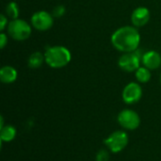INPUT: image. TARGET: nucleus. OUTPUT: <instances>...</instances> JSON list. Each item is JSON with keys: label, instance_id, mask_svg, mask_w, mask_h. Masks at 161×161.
<instances>
[{"label": "nucleus", "instance_id": "obj_7", "mask_svg": "<svg viewBox=\"0 0 161 161\" xmlns=\"http://www.w3.org/2000/svg\"><path fill=\"white\" fill-rule=\"evenodd\" d=\"M53 15L47 11L40 10L35 12L31 17V25L39 31H46L53 25Z\"/></svg>", "mask_w": 161, "mask_h": 161}, {"label": "nucleus", "instance_id": "obj_18", "mask_svg": "<svg viewBox=\"0 0 161 161\" xmlns=\"http://www.w3.org/2000/svg\"><path fill=\"white\" fill-rule=\"evenodd\" d=\"M7 25H8V18L4 14H1V16H0V30L3 31Z\"/></svg>", "mask_w": 161, "mask_h": 161}, {"label": "nucleus", "instance_id": "obj_2", "mask_svg": "<svg viewBox=\"0 0 161 161\" xmlns=\"http://www.w3.org/2000/svg\"><path fill=\"white\" fill-rule=\"evenodd\" d=\"M45 62L54 69L65 67L71 61V52L64 46L57 45L49 47L44 54Z\"/></svg>", "mask_w": 161, "mask_h": 161}, {"label": "nucleus", "instance_id": "obj_10", "mask_svg": "<svg viewBox=\"0 0 161 161\" xmlns=\"http://www.w3.org/2000/svg\"><path fill=\"white\" fill-rule=\"evenodd\" d=\"M142 65L149 70H157L161 65V56L160 54L157 51L151 50L147 51L143 54L142 57Z\"/></svg>", "mask_w": 161, "mask_h": 161}, {"label": "nucleus", "instance_id": "obj_12", "mask_svg": "<svg viewBox=\"0 0 161 161\" xmlns=\"http://www.w3.org/2000/svg\"><path fill=\"white\" fill-rule=\"evenodd\" d=\"M16 136V129L14 126L10 125H4L2 128H0V140L1 142H9L14 140Z\"/></svg>", "mask_w": 161, "mask_h": 161}, {"label": "nucleus", "instance_id": "obj_6", "mask_svg": "<svg viewBox=\"0 0 161 161\" xmlns=\"http://www.w3.org/2000/svg\"><path fill=\"white\" fill-rule=\"evenodd\" d=\"M142 58H140L139 54L135 52L124 53L118 60L119 67L125 72H136L141 67Z\"/></svg>", "mask_w": 161, "mask_h": 161}, {"label": "nucleus", "instance_id": "obj_17", "mask_svg": "<svg viewBox=\"0 0 161 161\" xmlns=\"http://www.w3.org/2000/svg\"><path fill=\"white\" fill-rule=\"evenodd\" d=\"M65 12V8L63 6H58L53 10V16L55 17H61Z\"/></svg>", "mask_w": 161, "mask_h": 161}, {"label": "nucleus", "instance_id": "obj_16", "mask_svg": "<svg viewBox=\"0 0 161 161\" xmlns=\"http://www.w3.org/2000/svg\"><path fill=\"white\" fill-rule=\"evenodd\" d=\"M109 160V154L107 150L101 149L100 151L97 152L96 157H95V161H108Z\"/></svg>", "mask_w": 161, "mask_h": 161}, {"label": "nucleus", "instance_id": "obj_5", "mask_svg": "<svg viewBox=\"0 0 161 161\" xmlns=\"http://www.w3.org/2000/svg\"><path fill=\"white\" fill-rule=\"evenodd\" d=\"M118 123L126 130H135L141 125V118L139 114L132 109L122 110L117 117Z\"/></svg>", "mask_w": 161, "mask_h": 161}, {"label": "nucleus", "instance_id": "obj_3", "mask_svg": "<svg viewBox=\"0 0 161 161\" xmlns=\"http://www.w3.org/2000/svg\"><path fill=\"white\" fill-rule=\"evenodd\" d=\"M31 26L25 20L14 19L8 25V33L15 41H25L31 35Z\"/></svg>", "mask_w": 161, "mask_h": 161}, {"label": "nucleus", "instance_id": "obj_19", "mask_svg": "<svg viewBox=\"0 0 161 161\" xmlns=\"http://www.w3.org/2000/svg\"><path fill=\"white\" fill-rule=\"evenodd\" d=\"M8 43V36L5 33H1L0 34V47L1 49H3Z\"/></svg>", "mask_w": 161, "mask_h": 161}, {"label": "nucleus", "instance_id": "obj_8", "mask_svg": "<svg viewBox=\"0 0 161 161\" xmlns=\"http://www.w3.org/2000/svg\"><path fill=\"white\" fill-rule=\"evenodd\" d=\"M142 96V89L136 82H131L127 84L123 91V100L128 105H132L139 102Z\"/></svg>", "mask_w": 161, "mask_h": 161}, {"label": "nucleus", "instance_id": "obj_1", "mask_svg": "<svg viewBox=\"0 0 161 161\" xmlns=\"http://www.w3.org/2000/svg\"><path fill=\"white\" fill-rule=\"evenodd\" d=\"M111 44L122 53L135 52L141 42V34L135 26L125 25L111 35Z\"/></svg>", "mask_w": 161, "mask_h": 161}, {"label": "nucleus", "instance_id": "obj_15", "mask_svg": "<svg viewBox=\"0 0 161 161\" xmlns=\"http://www.w3.org/2000/svg\"><path fill=\"white\" fill-rule=\"evenodd\" d=\"M6 14L8 15V17L11 18L12 20L14 19H18L19 16V8L18 5L15 2H10L7 5L6 7Z\"/></svg>", "mask_w": 161, "mask_h": 161}, {"label": "nucleus", "instance_id": "obj_13", "mask_svg": "<svg viewBox=\"0 0 161 161\" xmlns=\"http://www.w3.org/2000/svg\"><path fill=\"white\" fill-rule=\"evenodd\" d=\"M43 61H45L44 55H42L41 52H34L27 59V66L30 69H38L42 65Z\"/></svg>", "mask_w": 161, "mask_h": 161}, {"label": "nucleus", "instance_id": "obj_4", "mask_svg": "<svg viewBox=\"0 0 161 161\" xmlns=\"http://www.w3.org/2000/svg\"><path fill=\"white\" fill-rule=\"evenodd\" d=\"M104 143L112 153H119L123 151L128 144V135L121 130L111 133L105 141Z\"/></svg>", "mask_w": 161, "mask_h": 161}, {"label": "nucleus", "instance_id": "obj_20", "mask_svg": "<svg viewBox=\"0 0 161 161\" xmlns=\"http://www.w3.org/2000/svg\"><path fill=\"white\" fill-rule=\"evenodd\" d=\"M160 83H161V75H160Z\"/></svg>", "mask_w": 161, "mask_h": 161}, {"label": "nucleus", "instance_id": "obj_11", "mask_svg": "<svg viewBox=\"0 0 161 161\" xmlns=\"http://www.w3.org/2000/svg\"><path fill=\"white\" fill-rule=\"evenodd\" d=\"M17 71L12 66H4L0 70V80L4 84L13 83L17 79Z\"/></svg>", "mask_w": 161, "mask_h": 161}, {"label": "nucleus", "instance_id": "obj_14", "mask_svg": "<svg viewBox=\"0 0 161 161\" xmlns=\"http://www.w3.org/2000/svg\"><path fill=\"white\" fill-rule=\"evenodd\" d=\"M136 78L141 83H147L151 79V70L144 66H141L136 72Z\"/></svg>", "mask_w": 161, "mask_h": 161}, {"label": "nucleus", "instance_id": "obj_9", "mask_svg": "<svg viewBox=\"0 0 161 161\" xmlns=\"http://www.w3.org/2000/svg\"><path fill=\"white\" fill-rule=\"evenodd\" d=\"M150 10L145 8V7H139L136 9H134V11L132 12L131 15V21L132 24L137 26V27H141L145 25L149 20H150Z\"/></svg>", "mask_w": 161, "mask_h": 161}]
</instances>
